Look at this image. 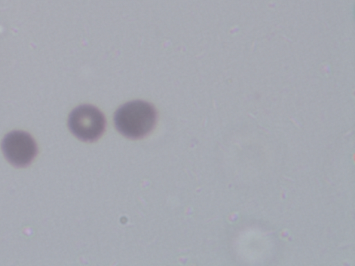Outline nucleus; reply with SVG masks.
<instances>
[{
  "mask_svg": "<svg viewBox=\"0 0 355 266\" xmlns=\"http://www.w3.org/2000/svg\"><path fill=\"white\" fill-rule=\"evenodd\" d=\"M114 124L124 136L138 139L153 129L156 121V112L148 103L135 100L125 103L116 112Z\"/></svg>",
  "mask_w": 355,
  "mask_h": 266,
  "instance_id": "f257e3e1",
  "label": "nucleus"
},
{
  "mask_svg": "<svg viewBox=\"0 0 355 266\" xmlns=\"http://www.w3.org/2000/svg\"><path fill=\"white\" fill-rule=\"evenodd\" d=\"M68 125L78 139L92 141L103 132L105 121L103 114L95 107L83 105L75 108L69 114Z\"/></svg>",
  "mask_w": 355,
  "mask_h": 266,
  "instance_id": "f03ea898",
  "label": "nucleus"
},
{
  "mask_svg": "<svg viewBox=\"0 0 355 266\" xmlns=\"http://www.w3.org/2000/svg\"><path fill=\"white\" fill-rule=\"evenodd\" d=\"M2 150L8 161L19 167L29 164L37 153L33 139L22 131L8 133L3 140Z\"/></svg>",
  "mask_w": 355,
  "mask_h": 266,
  "instance_id": "7ed1b4c3",
  "label": "nucleus"
}]
</instances>
